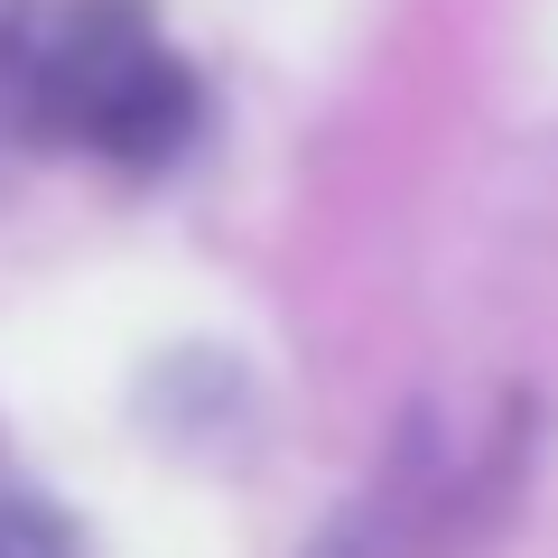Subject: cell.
<instances>
[{"mask_svg":"<svg viewBox=\"0 0 558 558\" xmlns=\"http://www.w3.org/2000/svg\"><path fill=\"white\" fill-rule=\"evenodd\" d=\"M196 121L186 65L149 38L140 0H28V57H20V131L84 140L112 159H168Z\"/></svg>","mask_w":558,"mask_h":558,"instance_id":"cell-1","label":"cell"},{"mask_svg":"<svg viewBox=\"0 0 558 558\" xmlns=\"http://www.w3.org/2000/svg\"><path fill=\"white\" fill-rule=\"evenodd\" d=\"M20 57H28V0H0V121H20Z\"/></svg>","mask_w":558,"mask_h":558,"instance_id":"cell-2","label":"cell"},{"mask_svg":"<svg viewBox=\"0 0 558 558\" xmlns=\"http://www.w3.org/2000/svg\"><path fill=\"white\" fill-rule=\"evenodd\" d=\"M0 558H65V549H57V531H47L28 502H0Z\"/></svg>","mask_w":558,"mask_h":558,"instance_id":"cell-3","label":"cell"}]
</instances>
